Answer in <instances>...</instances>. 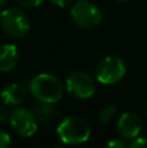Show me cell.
<instances>
[{
    "instance_id": "6da1fadb",
    "label": "cell",
    "mask_w": 147,
    "mask_h": 148,
    "mask_svg": "<svg viewBox=\"0 0 147 148\" xmlns=\"http://www.w3.org/2000/svg\"><path fill=\"white\" fill-rule=\"evenodd\" d=\"M60 140L64 144L76 146L89 140L91 135V129L89 122L78 116H69L59 123L56 129Z\"/></svg>"
},
{
    "instance_id": "7a4b0ae2",
    "label": "cell",
    "mask_w": 147,
    "mask_h": 148,
    "mask_svg": "<svg viewBox=\"0 0 147 148\" xmlns=\"http://www.w3.org/2000/svg\"><path fill=\"white\" fill-rule=\"evenodd\" d=\"M30 92L38 101L57 103L63 96V84L55 75L42 73L35 75L29 84Z\"/></svg>"
},
{
    "instance_id": "3957f363",
    "label": "cell",
    "mask_w": 147,
    "mask_h": 148,
    "mask_svg": "<svg viewBox=\"0 0 147 148\" xmlns=\"http://www.w3.org/2000/svg\"><path fill=\"white\" fill-rule=\"evenodd\" d=\"M0 26L12 38H23L30 30V20L22 10L8 8L0 12Z\"/></svg>"
},
{
    "instance_id": "277c9868",
    "label": "cell",
    "mask_w": 147,
    "mask_h": 148,
    "mask_svg": "<svg viewBox=\"0 0 147 148\" xmlns=\"http://www.w3.org/2000/svg\"><path fill=\"white\" fill-rule=\"evenodd\" d=\"M126 73V64L119 56H107L98 64L95 75L100 83L115 84L124 78Z\"/></svg>"
},
{
    "instance_id": "5b68a950",
    "label": "cell",
    "mask_w": 147,
    "mask_h": 148,
    "mask_svg": "<svg viewBox=\"0 0 147 148\" xmlns=\"http://www.w3.org/2000/svg\"><path fill=\"white\" fill-rule=\"evenodd\" d=\"M72 20L82 29H93L99 25L102 20V12L98 5L86 0H78L70 9Z\"/></svg>"
},
{
    "instance_id": "8992f818",
    "label": "cell",
    "mask_w": 147,
    "mask_h": 148,
    "mask_svg": "<svg viewBox=\"0 0 147 148\" xmlns=\"http://www.w3.org/2000/svg\"><path fill=\"white\" fill-rule=\"evenodd\" d=\"M9 125L17 135L22 138H29L34 135L38 130L39 122L31 110L25 108H16L9 114Z\"/></svg>"
},
{
    "instance_id": "52a82bcc",
    "label": "cell",
    "mask_w": 147,
    "mask_h": 148,
    "mask_svg": "<svg viewBox=\"0 0 147 148\" xmlns=\"http://www.w3.org/2000/svg\"><path fill=\"white\" fill-rule=\"evenodd\" d=\"M67 90L77 99H89L95 94V83L91 75L85 72H73L65 82Z\"/></svg>"
},
{
    "instance_id": "ba28073f",
    "label": "cell",
    "mask_w": 147,
    "mask_h": 148,
    "mask_svg": "<svg viewBox=\"0 0 147 148\" xmlns=\"http://www.w3.org/2000/svg\"><path fill=\"white\" fill-rule=\"evenodd\" d=\"M142 129V121L139 116L133 112H126L121 114L117 122V130L124 139H135Z\"/></svg>"
},
{
    "instance_id": "9c48e42d",
    "label": "cell",
    "mask_w": 147,
    "mask_h": 148,
    "mask_svg": "<svg viewBox=\"0 0 147 148\" xmlns=\"http://www.w3.org/2000/svg\"><path fill=\"white\" fill-rule=\"evenodd\" d=\"M20 60V52L14 44L0 46V72H10Z\"/></svg>"
},
{
    "instance_id": "30bf717a",
    "label": "cell",
    "mask_w": 147,
    "mask_h": 148,
    "mask_svg": "<svg viewBox=\"0 0 147 148\" xmlns=\"http://www.w3.org/2000/svg\"><path fill=\"white\" fill-rule=\"evenodd\" d=\"M26 97V88L20 83H10L3 88L0 99L5 105H18Z\"/></svg>"
},
{
    "instance_id": "8fae6325",
    "label": "cell",
    "mask_w": 147,
    "mask_h": 148,
    "mask_svg": "<svg viewBox=\"0 0 147 148\" xmlns=\"http://www.w3.org/2000/svg\"><path fill=\"white\" fill-rule=\"evenodd\" d=\"M31 112L34 113L36 121L42 125L48 123L52 118L56 114V109L54 107V103H44V101H39L36 104L33 105Z\"/></svg>"
},
{
    "instance_id": "7c38bea8",
    "label": "cell",
    "mask_w": 147,
    "mask_h": 148,
    "mask_svg": "<svg viewBox=\"0 0 147 148\" xmlns=\"http://www.w3.org/2000/svg\"><path fill=\"white\" fill-rule=\"evenodd\" d=\"M116 110H117L116 104H109L106 108H103L100 110V113H99V121H100V123H108L113 118V116L116 114Z\"/></svg>"
},
{
    "instance_id": "4fadbf2b",
    "label": "cell",
    "mask_w": 147,
    "mask_h": 148,
    "mask_svg": "<svg viewBox=\"0 0 147 148\" xmlns=\"http://www.w3.org/2000/svg\"><path fill=\"white\" fill-rule=\"evenodd\" d=\"M10 144V136L4 130H0V148H8Z\"/></svg>"
},
{
    "instance_id": "5bb4252c",
    "label": "cell",
    "mask_w": 147,
    "mask_h": 148,
    "mask_svg": "<svg viewBox=\"0 0 147 148\" xmlns=\"http://www.w3.org/2000/svg\"><path fill=\"white\" fill-rule=\"evenodd\" d=\"M16 1L25 8H35V7H38L43 0H16Z\"/></svg>"
},
{
    "instance_id": "9a60e30c",
    "label": "cell",
    "mask_w": 147,
    "mask_h": 148,
    "mask_svg": "<svg viewBox=\"0 0 147 148\" xmlns=\"http://www.w3.org/2000/svg\"><path fill=\"white\" fill-rule=\"evenodd\" d=\"M104 148H126L124 140H120V139H112L108 143L104 146Z\"/></svg>"
},
{
    "instance_id": "2e32d148",
    "label": "cell",
    "mask_w": 147,
    "mask_h": 148,
    "mask_svg": "<svg viewBox=\"0 0 147 148\" xmlns=\"http://www.w3.org/2000/svg\"><path fill=\"white\" fill-rule=\"evenodd\" d=\"M129 148H147V138H135Z\"/></svg>"
},
{
    "instance_id": "e0dca14e",
    "label": "cell",
    "mask_w": 147,
    "mask_h": 148,
    "mask_svg": "<svg viewBox=\"0 0 147 148\" xmlns=\"http://www.w3.org/2000/svg\"><path fill=\"white\" fill-rule=\"evenodd\" d=\"M9 114L7 107H5L4 103H0V123H4L7 120H9Z\"/></svg>"
},
{
    "instance_id": "ac0fdd59",
    "label": "cell",
    "mask_w": 147,
    "mask_h": 148,
    "mask_svg": "<svg viewBox=\"0 0 147 148\" xmlns=\"http://www.w3.org/2000/svg\"><path fill=\"white\" fill-rule=\"evenodd\" d=\"M49 1L59 8H65V7L72 4L73 1H78V0H49Z\"/></svg>"
},
{
    "instance_id": "d6986e66",
    "label": "cell",
    "mask_w": 147,
    "mask_h": 148,
    "mask_svg": "<svg viewBox=\"0 0 147 148\" xmlns=\"http://www.w3.org/2000/svg\"><path fill=\"white\" fill-rule=\"evenodd\" d=\"M7 3H8V0H0V9H1V8L4 7Z\"/></svg>"
},
{
    "instance_id": "ffe728a7",
    "label": "cell",
    "mask_w": 147,
    "mask_h": 148,
    "mask_svg": "<svg viewBox=\"0 0 147 148\" xmlns=\"http://www.w3.org/2000/svg\"><path fill=\"white\" fill-rule=\"evenodd\" d=\"M120 1H126V0H120Z\"/></svg>"
},
{
    "instance_id": "44dd1931",
    "label": "cell",
    "mask_w": 147,
    "mask_h": 148,
    "mask_svg": "<svg viewBox=\"0 0 147 148\" xmlns=\"http://www.w3.org/2000/svg\"><path fill=\"white\" fill-rule=\"evenodd\" d=\"M56 148H60V147H56Z\"/></svg>"
},
{
    "instance_id": "7402d4cb",
    "label": "cell",
    "mask_w": 147,
    "mask_h": 148,
    "mask_svg": "<svg viewBox=\"0 0 147 148\" xmlns=\"http://www.w3.org/2000/svg\"><path fill=\"white\" fill-rule=\"evenodd\" d=\"M146 112H147V109H146Z\"/></svg>"
}]
</instances>
